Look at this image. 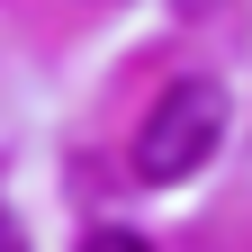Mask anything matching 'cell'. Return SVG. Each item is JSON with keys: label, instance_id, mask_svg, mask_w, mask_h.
Returning a JSON list of instances; mask_svg holds the SVG:
<instances>
[{"label": "cell", "instance_id": "3957f363", "mask_svg": "<svg viewBox=\"0 0 252 252\" xmlns=\"http://www.w3.org/2000/svg\"><path fill=\"white\" fill-rule=\"evenodd\" d=\"M0 252H18V216L9 207H0Z\"/></svg>", "mask_w": 252, "mask_h": 252}, {"label": "cell", "instance_id": "6da1fadb", "mask_svg": "<svg viewBox=\"0 0 252 252\" xmlns=\"http://www.w3.org/2000/svg\"><path fill=\"white\" fill-rule=\"evenodd\" d=\"M216 144H225V90L216 81H171L162 99L144 108V126H135V180L171 189V180L198 171Z\"/></svg>", "mask_w": 252, "mask_h": 252}, {"label": "cell", "instance_id": "7a4b0ae2", "mask_svg": "<svg viewBox=\"0 0 252 252\" xmlns=\"http://www.w3.org/2000/svg\"><path fill=\"white\" fill-rule=\"evenodd\" d=\"M81 252H153V243H144V234H135V225H99V234H90V243H81Z\"/></svg>", "mask_w": 252, "mask_h": 252}]
</instances>
